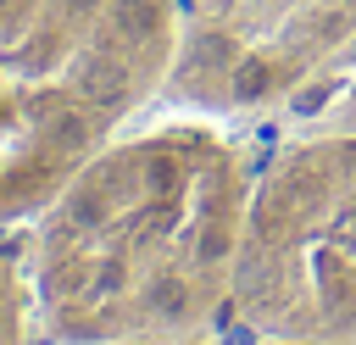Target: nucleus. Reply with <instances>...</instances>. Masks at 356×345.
I'll list each match as a JSON object with an SVG mask.
<instances>
[{
    "instance_id": "4",
    "label": "nucleus",
    "mask_w": 356,
    "mask_h": 345,
    "mask_svg": "<svg viewBox=\"0 0 356 345\" xmlns=\"http://www.w3.org/2000/svg\"><path fill=\"white\" fill-rule=\"evenodd\" d=\"M356 50V0H178L172 95L206 117L273 111Z\"/></svg>"
},
{
    "instance_id": "7",
    "label": "nucleus",
    "mask_w": 356,
    "mask_h": 345,
    "mask_svg": "<svg viewBox=\"0 0 356 345\" xmlns=\"http://www.w3.org/2000/svg\"><path fill=\"white\" fill-rule=\"evenodd\" d=\"M134 345H200V339H134Z\"/></svg>"
},
{
    "instance_id": "1",
    "label": "nucleus",
    "mask_w": 356,
    "mask_h": 345,
    "mask_svg": "<svg viewBox=\"0 0 356 345\" xmlns=\"http://www.w3.org/2000/svg\"><path fill=\"white\" fill-rule=\"evenodd\" d=\"M250 178L245 145L206 111L100 145L22 234L44 339H206L234 312Z\"/></svg>"
},
{
    "instance_id": "3",
    "label": "nucleus",
    "mask_w": 356,
    "mask_h": 345,
    "mask_svg": "<svg viewBox=\"0 0 356 345\" xmlns=\"http://www.w3.org/2000/svg\"><path fill=\"white\" fill-rule=\"evenodd\" d=\"M228 317L250 339H356V128L256 167Z\"/></svg>"
},
{
    "instance_id": "5",
    "label": "nucleus",
    "mask_w": 356,
    "mask_h": 345,
    "mask_svg": "<svg viewBox=\"0 0 356 345\" xmlns=\"http://www.w3.org/2000/svg\"><path fill=\"white\" fill-rule=\"evenodd\" d=\"M33 295H28V262L22 239L0 234V345H28L33 339Z\"/></svg>"
},
{
    "instance_id": "6",
    "label": "nucleus",
    "mask_w": 356,
    "mask_h": 345,
    "mask_svg": "<svg viewBox=\"0 0 356 345\" xmlns=\"http://www.w3.org/2000/svg\"><path fill=\"white\" fill-rule=\"evenodd\" d=\"M250 345H356V339H250Z\"/></svg>"
},
{
    "instance_id": "2",
    "label": "nucleus",
    "mask_w": 356,
    "mask_h": 345,
    "mask_svg": "<svg viewBox=\"0 0 356 345\" xmlns=\"http://www.w3.org/2000/svg\"><path fill=\"white\" fill-rule=\"evenodd\" d=\"M178 0H0V234L172 83Z\"/></svg>"
}]
</instances>
